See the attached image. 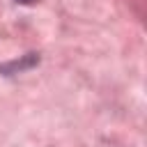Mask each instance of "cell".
I'll list each match as a JSON object with an SVG mask.
<instances>
[{
    "label": "cell",
    "instance_id": "cell-1",
    "mask_svg": "<svg viewBox=\"0 0 147 147\" xmlns=\"http://www.w3.org/2000/svg\"><path fill=\"white\" fill-rule=\"evenodd\" d=\"M16 2H32V0H16Z\"/></svg>",
    "mask_w": 147,
    "mask_h": 147
}]
</instances>
